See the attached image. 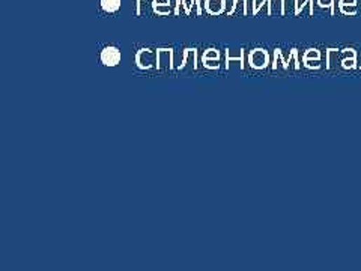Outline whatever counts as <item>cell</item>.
Masks as SVG:
<instances>
[{
	"label": "cell",
	"mask_w": 361,
	"mask_h": 271,
	"mask_svg": "<svg viewBox=\"0 0 361 271\" xmlns=\"http://www.w3.org/2000/svg\"><path fill=\"white\" fill-rule=\"evenodd\" d=\"M122 0H100V6L107 14H115L121 9Z\"/></svg>",
	"instance_id": "9c48e42d"
},
{
	"label": "cell",
	"mask_w": 361,
	"mask_h": 271,
	"mask_svg": "<svg viewBox=\"0 0 361 271\" xmlns=\"http://www.w3.org/2000/svg\"><path fill=\"white\" fill-rule=\"evenodd\" d=\"M203 60H220V52L217 48H208L205 50L202 55V62Z\"/></svg>",
	"instance_id": "4fadbf2b"
},
{
	"label": "cell",
	"mask_w": 361,
	"mask_h": 271,
	"mask_svg": "<svg viewBox=\"0 0 361 271\" xmlns=\"http://www.w3.org/2000/svg\"><path fill=\"white\" fill-rule=\"evenodd\" d=\"M154 13L152 0H136V14L137 15H148Z\"/></svg>",
	"instance_id": "30bf717a"
},
{
	"label": "cell",
	"mask_w": 361,
	"mask_h": 271,
	"mask_svg": "<svg viewBox=\"0 0 361 271\" xmlns=\"http://www.w3.org/2000/svg\"><path fill=\"white\" fill-rule=\"evenodd\" d=\"M100 59L102 65L106 67H118L121 64V59H122V55H121V50L115 46H107L101 50V55H100Z\"/></svg>",
	"instance_id": "7a4b0ae2"
},
{
	"label": "cell",
	"mask_w": 361,
	"mask_h": 271,
	"mask_svg": "<svg viewBox=\"0 0 361 271\" xmlns=\"http://www.w3.org/2000/svg\"><path fill=\"white\" fill-rule=\"evenodd\" d=\"M202 13H203L202 0H191V2H190V14L202 15Z\"/></svg>",
	"instance_id": "5bb4252c"
},
{
	"label": "cell",
	"mask_w": 361,
	"mask_h": 271,
	"mask_svg": "<svg viewBox=\"0 0 361 271\" xmlns=\"http://www.w3.org/2000/svg\"><path fill=\"white\" fill-rule=\"evenodd\" d=\"M270 6H271L270 14H273L274 11H278L280 14H283V9H282V6H283V0H273V2L270 4Z\"/></svg>",
	"instance_id": "9a60e30c"
},
{
	"label": "cell",
	"mask_w": 361,
	"mask_h": 271,
	"mask_svg": "<svg viewBox=\"0 0 361 271\" xmlns=\"http://www.w3.org/2000/svg\"><path fill=\"white\" fill-rule=\"evenodd\" d=\"M229 15H245L247 14V0H233Z\"/></svg>",
	"instance_id": "8fae6325"
},
{
	"label": "cell",
	"mask_w": 361,
	"mask_h": 271,
	"mask_svg": "<svg viewBox=\"0 0 361 271\" xmlns=\"http://www.w3.org/2000/svg\"><path fill=\"white\" fill-rule=\"evenodd\" d=\"M244 50L243 48H228L226 50V68H229L233 62L243 64Z\"/></svg>",
	"instance_id": "ba28073f"
},
{
	"label": "cell",
	"mask_w": 361,
	"mask_h": 271,
	"mask_svg": "<svg viewBox=\"0 0 361 271\" xmlns=\"http://www.w3.org/2000/svg\"><path fill=\"white\" fill-rule=\"evenodd\" d=\"M175 15H190V4L185 0H175Z\"/></svg>",
	"instance_id": "7c38bea8"
},
{
	"label": "cell",
	"mask_w": 361,
	"mask_h": 271,
	"mask_svg": "<svg viewBox=\"0 0 361 271\" xmlns=\"http://www.w3.org/2000/svg\"><path fill=\"white\" fill-rule=\"evenodd\" d=\"M157 55H158V71H169V69H173V55L175 50L172 48H157Z\"/></svg>",
	"instance_id": "3957f363"
},
{
	"label": "cell",
	"mask_w": 361,
	"mask_h": 271,
	"mask_svg": "<svg viewBox=\"0 0 361 271\" xmlns=\"http://www.w3.org/2000/svg\"><path fill=\"white\" fill-rule=\"evenodd\" d=\"M202 64L206 69H219L220 68V60H203Z\"/></svg>",
	"instance_id": "2e32d148"
},
{
	"label": "cell",
	"mask_w": 361,
	"mask_h": 271,
	"mask_svg": "<svg viewBox=\"0 0 361 271\" xmlns=\"http://www.w3.org/2000/svg\"><path fill=\"white\" fill-rule=\"evenodd\" d=\"M136 65L144 71L158 69V55L156 48H140L136 53Z\"/></svg>",
	"instance_id": "6da1fadb"
},
{
	"label": "cell",
	"mask_w": 361,
	"mask_h": 271,
	"mask_svg": "<svg viewBox=\"0 0 361 271\" xmlns=\"http://www.w3.org/2000/svg\"><path fill=\"white\" fill-rule=\"evenodd\" d=\"M182 64L179 67V69L182 71H191V69L198 68V50L196 48H185L184 50V56H182Z\"/></svg>",
	"instance_id": "5b68a950"
},
{
	"label": "cell",
	"mask_w": 361,
	"mask_h": 271,
	"mask_svg": "<svg viewBox=\"0 0 361 271\" xmlns=\"http://www.w3.org/2000/svg\"><path fill=\"white\" fill-rule=\"evenodd\" d=\"M203 9L211 15H220L226 11V0H205Z\"/></svg>",
	"instance_id": "8992f818"
},
{
	"label": "cell",
	"mask_w": 361,
	"mask_h": 271,
	"mask_svg": "<svg viewBox=\"0 0 361 271\" xmlns=\"http://www.w3.org/2000/svg\"><path fill=\"white\" fill-rule=\"evenodd\" d=\"M249 64L254 69H262L268 65V53L264 48H254L249 55Z\"/></svg>",
	"instance_id": "277c9868"
},
{
	"label": "cell",
	"mask_w": 361,
	"mask_h": 271,
	"mask_svg": "<svg viewBox=\"0 0 361 271\" xmlns=\"http://www.w3.org/2000/svg\"><path fill=\"white\" fill-rule=\"evenodd\" d=\"M152 9L157 15H170L173 13L170 0H152Z\"/></svg>",
	"instance_id": "52a82bcc"
}]
</instances>
